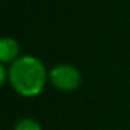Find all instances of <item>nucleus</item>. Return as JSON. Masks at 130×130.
Wrapping results in <instances>:
<instances>
[{"instance_id":"nucleus-1","label":"nucleus","mask_w":130,"mask_h":130,"mask_svg":"<svg viewBox=\"0 0 130 130\" xmlns=\"http://www.w3.org/2000/svg\"><path fill=\"white\" fill-rule=\"evenodd\" d=\"M9 77L13 88L23 96H37L46 83V69L39 59L23 56L11 63Z\"/></svg>"},{"instance_id":"nucleus-2","label":"nucleus","mask_w":130,"mask_h":130,"mask_svg":"<svg viewBox=\"0 0 130 130\" xmlns=\"http://www.w3.org/2000/svg\"><path fill=\"white\" fill-rule=\"evenodd\" d=\"M49 78L55 88L64 91V92H70L78 88L81 83V74L74 66L59 64L51 70Z\"/></svg>"},{"instance_id":"nucleus-3","label":"nucleus","mask_w":130,"mask_h":130,"mask_svg":"<svg viewBox=\"0 0 130 130\" xmlns=\"http://www.w3.org/2000/svg\"><path fill=\"white\" fill-rule=\"evenodd\" d=\"M18 55V43L13 38H3L0 41V60L3 63L15 62Z\"/></svg>"},{"instance_id":"nucleus-4","label":"nucleus","mask_w":130,"mask_h":130,"mask_svg":"<svg viewBox=\"0 0 130 130\" xmlns=\"http://www.w3.org/2000/svg\"><path fill=\"white\" fill-rule=\"evenodd\" d=\"M15 130H42V127L39 126L38 122H35L34 119H21L17 124H15Z\"/></svg>"},{"instance_id":"nucleus-5","label":"nucleus","mask_w":130,"mask_h":130,"mask_svg":"<svg viewBox=\"0 0 130 130\" xmlns=\"http://www.w3.org/2000/svg\"><path fill=\"white\" fill-rule=\"evenodd\" d=\"M4 83H6V69H4V66L2 64L0 66V84L3 85Z\"/></svg>"}]
</instances>
